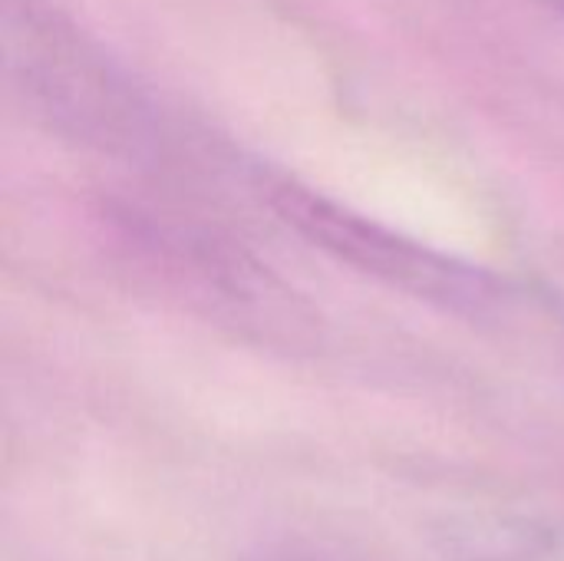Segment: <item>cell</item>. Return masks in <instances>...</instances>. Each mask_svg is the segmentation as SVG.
<instances>
[{"mask_svg": "<svg viewBox=\"0 0 564 561\" xmlns=\"http://www.w3.org/2000/svg\"><path fill=\"white\" fill-rule=\"evenodd\" d=\"M3 53L23 109L56 136L126 159L169 145L152 93L53 0H3Z\"/></svg>", "mask_w": 564, "mask_h": 561, "instance_id": "cell-1", "label": "cell"}, {"mask_svg": "<svg viewBox=\"0 0 564 561\" xmlns=\"http://www.w3.org/2000/svg\"><path fill=\"white\" fill-rule=\"evenodd\" d=\"M258 188L288 228L393 291L463 317L496 314L512 298L509 284L482 265H469L416 238H406L397 228L380 225L370 215H360L288 175L258 172Z\"/></svg>", "mask_w": 564, "mask_h": 561, "instance_id": "cell-2", "label": "cell"}, {"mask_svg": "<svg viewBox=\"0 0 564 561\" xmlns=\"http://www.w3.org/2000/svg\"><path fill=\"white\" fill-rule=\"evenodd\" d=\"M535 3H542V7H549V10H555V13L564 17V0H535Z\"/></svg>", "mask_w": 564, "mask_h": 561, "instance_id": "cell-3", "label": "cell"}]
</instances>
